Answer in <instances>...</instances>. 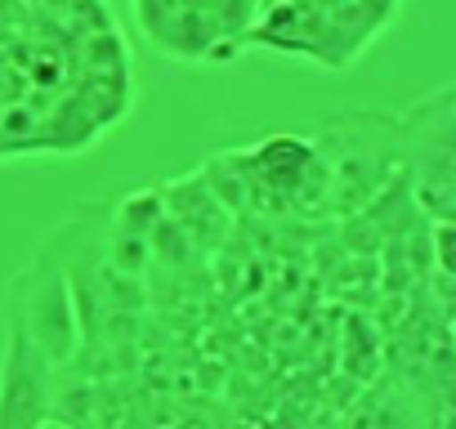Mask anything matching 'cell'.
<instances>
[{
  "instance_id": "obj_1",
  "label": "cell",
  "mask_w": 456,
  "mask_h": 429,
  "mask_svg": "<svg viewBox=\"0 0 456 429\" xmlns=\"http://www.w3.org/2000/svg\"><path fill=\"white\" fill-rule=\"evenodd\" d=\"M318 152L331 174V220L354 214L376 197L398 170V117L385 112H340L318 134Z\"/></svg>"
},
{
  "instance_id": "obj_2",
  "label": "cell",
  "mask_w": 456,
  "mask_h": 429,
  "mask_svg": "<svg viewBox=\"0 0 456 429\" xmlns=\"http://www.w3.org/2000/svg\"><path fill=\"white\" fill-rule=\"evenodd\" d=\"M398 170L425 220H452L456 210V125L452 85L429 90L398 117Z\"/></svg>"
},
{
  "instance_id": "obj_3",
  "label": "cell",
  "mask_w": 456,
  "mask_h": 429,
  "mask_svg": "<svg viewBox=\"0 0 456 429\" xmlns=\"http://www.w3.org/2000/svg\"><path fill=\"white\" fill-rule=\"evenodd\" d=\"M5 322H14L28 340H37L45 349V358L59 367L77 353L81 344V327H77V304H72V287L63 278V269L37 247L32 260L14 273V282L5 287L0 300Z\"/></svg>"
},
{
  "instance_id": "obj_4",
  "label": "cell",
  "mask_w": 456,
  "mask_h": 429,
  "mask_svg": "<svg viewBox=\"0 0 456 429\" xmlns=\"http://www.w3.org/2000/svg\"><path fill=\"white\" fill-rule=\"evenodd\" d=\"M54 389V362L37 340H28L14 322H5L0 344V429H28L45 425Z\"/></svg>"
},
{
  "instance_id": "obj_5",
  "label": "cell",
  "mask_w": 456,
  "mask_h": 429,
  "mask_svg": "<svg viewBox=\"0 0 456 429\" xmlns=\"http://www.w3.org/2000/svg\"><path fill=\"white\" fill-rule=\"evenodd\" d=\"M157 192H161V210L192 238V247H197L206 260L228 242V233H233V210H228V206L206 188L201 170H192V174H183V179H170V183H161Z\"/></svg>"
}]
</instances>
